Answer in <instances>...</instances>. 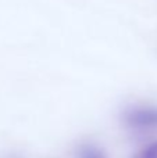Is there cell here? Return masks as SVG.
Masks as SVG:
<instances>
[{
  "instance_id": "6da1fadb",
  "label": "cell",
  "mask_w": 157,
  "mask_h": 158,
  "mask_svg": "<svg viewBox=\"0 0 157 158\" xmlns=\"http://www.w3.org/2000/svg\"><path fill=\"white\" fill-rule=\"evenodd\" d=\"M124 123L131 129H150L157 126V108L131 107L122 115Z\"/></svg>"
},
{
  "instance_id": "7a4b0ae2",
  "label": "cell",
  "mask_w": 157,
  "mask_h": 158,
  "mask_svg": "<svg viewBox=\"0 0 157 158\" xmlns=\"http://www.w3.org/2000/svg\"><path fill=\"white\" fill-rule=\"evenodd\" d=\"M75 158H110L108 154L100 146L95 143H81L75 148Z\"/></svg>"
},
{
  "instance_id": "3957f363",
  "label": "cell",
  "mask_w": 157,
  "mask_h": 158,
  "mask_svg": "<svg viewBox=\"0 0 157 158\" xmlns=\"http://www.w3.org/2000/svg\"><path fill=\"white\" fill-rule=\"evenodd\" d=\"M132 158H157V142H152L135 153Z\"/></svg>"
}]
</instances>
